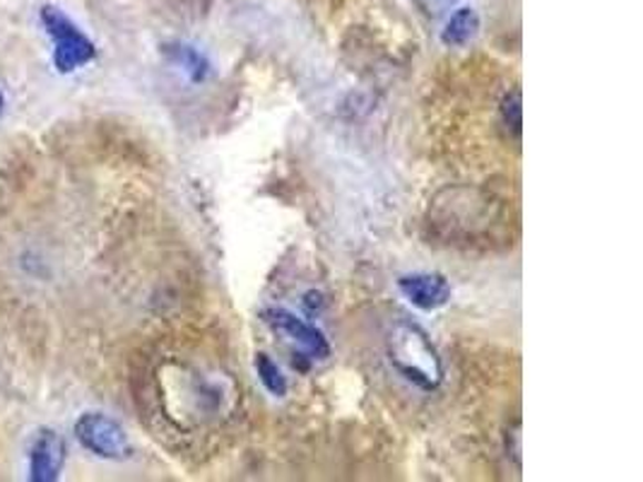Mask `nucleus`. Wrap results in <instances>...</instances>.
Instances as JSON below:
<instances>
[{
    "label": "nucleus",
    "mask_w": 643,
    "mask_h": 482,
    "mask_svg": "<svg viewBox=\"0 0 643 482\" xmlns=\"http://www.w3.org/2000/svg\"><path fill=\"white\" fill-rule=\"evenodd\" d=\"M41 20H44L47 32L51 34L53 44H55L53 63L61 73H73L75 68L85 65L94 59L92 41L82 34L59 8L47 6L44 10H41Z\"/></svg>",
    "instance_id": "f03ea898"
},
{
    "label": "nucleus",
    "mask_w": 643,
    "mask_h": 482,
    "mask_svg": "<svg viewBox=\"0 0 643 482\" xmlns=\"http://www.w3.org/2000/svg\"><path fill=\"white\" fill-rule=\"evenodd\" d=\"M0 112H3V94H0Z\"/></svg>",
    "instance_id": "9b49d317"
},
{
    "label": "nucleus",
    "mask_w": 643,
    "mask_h": 482,
    "mask_svg": "<svg viewBox=\"0 0 643 482\" xmlns=\"http://www.w3.org/2000/svg\"><path fill=\"white\" fill-rule=\"evenodd\" d=\"M390 362L405 379L431 391L441 381V360L427 334L415 324H398L388 340Z\"/></svg>",
    "instance_id": "f257e3e1"
},
{
    "label": "nucleus",
    "mask_w": 643,
    "mask_h": 482,
    "mask_svg": "<svg viewBox=\"0 0 643 482\" xmlns=\"http://www.w3.org/2000/svg\"><path fill=\"white\" fill-rule=\"evenodd\" d=\"M480 32V16L474 12L472 8H460L456 10L451 20L446 22L443 27V32H441V41L446 47H466L470 44V41L478 37Z\"/></svg>",
    "instance_id": "0eeeda50"
},
{
    "label": "nucleus",
    "mask_w": 643,
    "mask_h": 482,
    "mask_svg": "<svg viewBox=\"0 0 643 482\" xmlns=\"http://www.w3.org/2000/svg\"><path fill=\"white\" fill-rule=\"evenodd\" d=\"M65 459V449L59 434H53L49 430L39 432L34 439V447L30 453V473L34 482H53L59 480L61 468Z\"/></svg>",
    "instance_id": "423d86ee"
},
{
    "label": "nucleus",
    "mask_w": 643,
    "mask_h": 482,
    "mask_svg": "<svg viewBox=\"0 0 643 482\" xmlns=\"http://www.w3.org/2000/svg\"><path fill=\"white\" fill-rule=\"evenodd\" d=\"M263 321L268 324L271 328H275L277 334L287 336L302 352L314 357V360H326V357L330 355V346H328L326 336L320 334L318 328H314L312 324L297 319V316L287 309H277V307L265 309Z\"/></svg>",
    "instance_id": "20e7f679"
},
{
    "label": "nucleus",
    "mask_w": 643,
    "mask_h": 482,
    "mask_svg": "<svg viewBox=\"0 0 643 482\" xmlns=\"http://www.w3.org/2000/svg\"><path fill=\"white\" fill-rule=\"evenodd\" d=\"M75 434L82 447L102 459H129L133 451L131 439L123 427L116 420L102 416V412H88V416H82L75 424Z\"/></svg>",
    "instance_id": "7ed1b4c3"
},
{
    "label": "nucleus",
    "mask_w": 643,
    "mask_h": 482,
    "mask_svg": "<svg viewBox=\"0 0 643 482\" xmlns=\"http://www.w3.org/2000/svg\"><path fill=\"white\" fill-rule=\"evenodd\" d=\"M256 371H258V377H261L265 389H268L273 396L283 398L287 393V379L283 377V371H279V367L271 360L268 355L261 352L256 357Z\"/></svg>",
    "instance_id": "6e6552de"
},
{
    "label": "nucleus",
    "mask_w": 643,
    "mask_h": 482,
    "mask_svg": "<svg viewBox=\"0 0 643 482\" xmlns=\"http://www.w3.org/2000/svg\"><path fill=\"white\" fill-rule=\"evenodd\" d=\"M176 59H178V63L184 65L186 71L191 73L193 80H203V78H205V73H207V63H205V59L201 57L198 51H193V49H188V47H178V49H176Z\"/></svg>",
    "instance_id": "1a4fd4ad"
},
{
    "label": "nucleus",
    "mask_w": 643,
    "mask_h": 482,
    "mask_svg": "<svg viewBox=\"0 0 643 482\" xmlns=\"http://www.w3.org/2000/svg\"><path fill=\"white\" fill-rule=\"evenodd\" d=\"M412 3L425 12V16H431V18H439L443 16L446 10H449L451 6H456V0H412Z\"/></svg>",
    "instance_id": "9d476101"
},
{
    "label": "nucleus",
    "mask_w": 643,
    "mask_h": 482,
    "mask_svg": "<svg viewBox=\"0 0 643 482\" xmlns=\"http://www.w3.org/2000/svg\"><path fill=\"white\" fill-rule=\"evenodd\" d=\"M398 287L417 309H425V311L439 309L451 299V285L446 283V278H441V275H431V273L405 275V278H400Z\"/></svg>",
    "instance_id": "39448f33"
}]
</instances>
